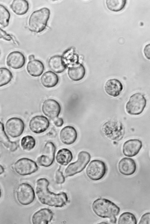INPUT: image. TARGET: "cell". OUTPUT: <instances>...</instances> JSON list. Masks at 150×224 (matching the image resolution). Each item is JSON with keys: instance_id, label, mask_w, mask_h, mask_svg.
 Masks as SVG:
<instances>
[{"instance_id": "6da1fadb", "label": "cell", "mask_w": 150, "mask_h": 224, "mask_svg": "<svg viewBox=\"0 0 150 224\" xmlns=\"http://www.w3.org/2000/svg\"><path fill=\"white\" fill-rule=\"evenodd\" d=\"M49 183L45 178L37 180L36 193L40 202L42 204L55 207L61 208L66 205L68 201L66 193L64 192L58 194L51 192L48 188Z\"/></svg>"}, {"instance_id": "7a4b0ae2", "label": "cell", "mask_w": 150, "mask_h": 224, "mask_svg": "<svg viewBox=\"0 0 150 224\" xmlns=\"http://www.w3.org/2000/svg\"><path fill=\"white\" fill-rule=\"evenodd\" d=\"M92 209L98 216L109 219L117 216L120 211V208L115 204L104 198H99L95 200L92 205Z\"/></svg>"}, {"instance_id": "3957f363", "label": "cell", "mask_w": 150, "mask_h": 224, "mask_svg": "<svg viewBox=\"0 0 150 224\" xmlns=\"http://www.w3.org/2000/svg\"><path fill=\"white\" fill-rule=\"evenodd\" d=\"M50 15V10L47 7L34 11L30 15L28 20L29 30L37 33L43 31L46 27Z\"/></svg>"}, {"instance_id": "277c9868", "label": "cell", "mask_w": 150, "mask_h": 224, "mask_svg": "<svg viewBox=\"0 0 150 224\" xmlns=\"http://www.w3.org/2000/svg\"><path fill=\"white\" fill-rule=\"evenodd\" d=\"M91 156L88 152L82 151L78 155L77 160L70 163L66 168L64 175L66 177H71L82 172L89 162Z\"/></svg>"}, {"instance_id": "5b68a950", "label": "cell", "mask_w": 150, "mask_h": 224, "mask_svg": "<svg viewBox=\"0 0 150 224\" xmlns=\"http://www.w3.org/2000/svg\"><path fill=\"white\" fill-rule=\"evenodd\" d=\"M16 197L18 202L21 204L26 206L31 204L34 200V190L29 184L23 183L17 186L16 190Z\"/></svg>"}, {"instance_id": "8992f818", "label": "cell", "mask_w": 150, "mask_h": 224, "mask_svg": "<svg viewBox=\"0 0 150 224\" xmlns=\"http://www.w3.org/2000/svg\"><path fill=\"white\" fill-rule=\"evenodd\" d=\"M146 105V100L141 93H137L132 95L126 104L127 112L132 115H138L143 111Z\"/></svg>"}, {"instance_id": "52a82bcc", "label": "cell", "mask_w": 150, "mask_h": 224, "mask_svg": "<svg viewBox=\"0 0 150 224\" xmlns=\"http://www.w3.org/2000/svg\"><path fill=\"white\" fill-rule=\"evenodd\" d=\"M107 168L105 163L99 160H92L86 170L87 177L93 181H98L102 179L105 175Z\"/></svg>"}, {"instance_id": "ba28073f", "label": "cell", "mask_w": 150, "mask_h": 224, "mask_svg": "<svg viewBox=\"0 0 150 224\" xmlns=\"http://www.w3.org/2000/svg\"><path fill=\"white\" fill-rule=\"evenodd\" d=\"M13 169L18 174L26 176L36 172L38 170V167L33 160L28 158H23L15 163Z\"/></svg>"}, {"instance_id": "9c48e42d", "label": "cell", "mask_w": 150, "mask_h": 224, "mask_svg": "<svg viewBox=\"0 0 150 224\" xmlns=\"http://www.w3.org/2000/svg\"><path fill=\"white\" fill-rule=\"evenodd\" d=\"M56 147L54 144L51 141L47 142L45 144L41 155L37 160L38 164L41 166L47 167L50 166L54 160Z\"/></svg>"}, {"instance_id": "30bf717a", "label": "cell", "mask_w": 150, "mask_h": 224, "mask_svg": "<svg viewBox=\"0 0 150 224\" xmlns=\"http://www.w3.org/2000/svg\"><path fill=\"white\" fill-rule=\"evenodd\" d=\"M5 128L9 136L13 138H17L23 134L25 129V124L20 118L12 117L6 121Z\"/></svg>"}, {"instance_id": "8fae6325", "label": "cell", "mask_w": 150, "mask_h": 224, "mask_svg": "<svg viewBox=\"0 0 150 224\" xmlns=\"http://www.w3.org/2000/svg\"><path fill=\"white\" fill-rule=\"evenodd\" d=\"M48 119L42 115H37L33 117L30 121L29 127L34 133L40 134L46 131L50 126Z\"/></svg>"}, {"instance_id": "7c38bea8", "label": "cell", "mask_w": 150, "mask_h": 224, "mask_svg": "<svg viewBox=\"0 0 150 224\" xmlns=\"http://www.w3.org/2000/svg\"><path fill=\"white\" fill-rule=\"evenodd\" d=\"M42 110L45 115L53 120L57 117L60 114L61 107L59 103L56 100L49 99L43 102Z\"/></svg>"}, {"instance_id": "4fadbf2b", "label": "cell", "mask_w": 150, "mask_h": 224, "mask_svg": "<svg viewBox=\"0 0 150 224\" xmlns=\"http://www.w3.org/2000/svg\"><path fill=\"white\" fill-rule=\"evenodd\" d=\"M25 63V58L24 55L19 51L11 52L6 59L7 66L15 69L21 68L24 66Z\"/></svg>"}, {"instance_id": "5bb4252c", "label": "cell", "mask_w": 150, "mask_h": 224, "mask_svg": "<svg viewBox=\"0 0 150 224\" xmlns=\"http://www.w3.org/2000/svg\"><path fill=\"white\" fill-rule=\"evenodd\" d=\"M142 146V142L139 139H134L128 140L123 145V153L126 156L133 157L138 153Z\"/></svg>"}, {"instance_id": "9a60e30c", "label": "cell", "mask_w": 150, "mask_h": 224, "mask_svg": "<svg viewBox=\"0 0 150 224\" xmlns=\"http://www.w3.org/2000/svg\"><path fill=\"white\" fill-rule=\"evenodd\" d=\"M54 213L50 209L44 208L35 212L33 215L32 221L33 224H47L53 218Z\"/></svg>"}, {"instance_id": "2e32d148", "label": "cell", "mask_w": 150, "mask_h": 224, "mask_svg": "<svg viewBox=\"0 0 150 224\" xmlns=\"http://www.w3.org/2000/svg\"><path fill=\"white\" fill-rule=\"evenodd\" d=\"M118 167L120 173L124 175L129 176L135 172L137 165L135 161L133 159L125 157L120 161Z\"/></svg>"}, {"instance_id": "e0dca14e", "label": "cell", "mask_w": 150, "mask_h": 224, "mask_svg": "<svg viewBox=\"0 0 150 224\" xmlns=\"http://www.w3.org/2000/svg\"><path fill=\"white\" fill-rule=\"evenodd\" d=\"M77 134L75 128L67 126L63 128L59 134L60 139L64 144L69 145L73 143L76 140Z\"/></svg>"}, {"instance_id": "ac0fdd59", "label": "cell", "mask_w": 150, "mask_h": 224, "mask_svg": "<svg viewBox=\"0 0 150 224\" xmlns=\"http://www.w3.org/2000/svg\"><path fill=\"white\" fill-rule=\"evenodd\" d=\"M106 93L109 95L113 97L118 96L123 89V86L118 79L111 78L108 80L104 86Z\"/></svg>"}, {"instance_id": "d6986e66", "label": "cell", "mask_w": 150, "mask_h": 224, "mask_svg": "<svg viewBox=\"0 0 150 224\" xmlns=\"http://www.w3.org/2000/svg\"><path fill=\"white\" fill-rule=\"evenodd\" d=\"M85 69L81 63H75L69 67L68 70V74L69 78L74 81H78L82 79L85 76Z\"/></svg>"}, {"instance_id": "ffe728a7", "label": "cell", "mask_w": 150, "mask_h": 224, "mask_svg": "<svg viewBox=\"0 0 150 224\" xmlns=\"http://www.w3.org/2000/svg\"><path fill=\"white\" fill-rule=\"evenodd\" d=\"M48 65L51 70L57 73L63 72L67 68L62 57L59 55L51 57L48 61Z\"/></svg>"}, {"instance_id": "44dd1931", "label": "cell", "mask_w": 150, "mask_h": 224, "mask_svg": "<svg viewBox=\"0 0 150 224\" xmlns=\"http://www.w3.org/2000/svg\"><path fill=\"white\" fill-rule=\"evenodd\" d=\"M44 66L40 61L34 59L30 61L26 66V70L28 73L31 76L34 77L40 76L44 70Z\"/></svg>"}, {"instance_id": "7402d4cb", "label": "cell", "mask_w": 150, "mask_h": 224, "mask_svg": "<svg viewBox=\"0 0 150 224\" xmlns=\"http://www.w3.org/2000/svg\"><path fill=\"white\" fill-rule=\"evenodd\" d=\"M42 84L47 88H53L56 86L58 83L59 78L58 75L51 71L45 72L40 78Z\"/></svg>"}, {"instance_id": "603a6c76", "label": "cell", "mask_w": 150, "mask_h": 224, "mask_svg": "<svg viewBox=\"0 0 150 224\" xmlns=\"http://www.w3.org/2000/svg\"><path fill=\"white\" fill-rule=\"evenodd\" d=\"M13 11L16 14L21 16L25 15L29 9L28 2L25 0H14L10 5Z\"/></svg>"}, {"instance_id": "cb8c5ba5", "label": "cell", "mask_w": 150, "mask_h": 224, "mask_svg": "<svg viewBox=\"0 0 150 224\" xmlns=\"http://www.w3.org/2000/svg\"><path fill=\"white\" fill-rule=\"evenodd\" d=\"M0 143L9 150L10 151L13 152L17 150L18 145L17 143L15 141H10L6 134L3 124L0 121Z\"/></svg>"}, {"instance_id": "d4e9b609", "label": "cell", "mask_w": 150, "mask_h": 224, "mask_svg": "<svg viewBox=\"0 0 150 224\" xmlns=\"http://www.w3.org/2000/svg\"><path fill=\"white\" fill-rule=\"evenodd\" d=\"M73 156L72 153L69 149L63 148L57 152L56 159L57 162L62 165H66L72 160Z\"/></svg>"}, {"instance_id": "484cf974", "label": "cell", "mask_w": 150, "mask_h": 224, "mask_svg": "<svg viewBox=\"0 0 150 224\" xmlns=\"http://www.w3.org/2000/svg\"><path fill=\"white\" fill-rule=\"evenodd\" d=\"M126 3V0H107L106 4L107 8L110 11L118 12L122 10Z\"/></svg>"}, {"instance_id": "4316f807", "label": "cell", "mask_w": 150, "mask_h": 224, "mask_svg": "<svg viewBox=\"0 0 150 224\" xmlns=\"http://www.w3.org/2000/svg\"><path fill=\"white\" fill-rule=\"evenodd\" d=\"M13 77L12 73L9 69L6 67H0V87L9 83Z\"/></svg>"}, {"instance_id": "83f0119b", "label": "cell", "mask_w": 150, "mask_h": 224, "mask_svg": "<svg viewBox=\"0 0 150 224\" xmlns=\"http://www.w3.org/2000/svg\"><path fill=\"white\" fill-rule=\"evenodd\" d=\"M137 219L132 213L126 212L120 215L118 219V224H137Z\"/></svg>"}, {"instance_id": "f1b7e54d", "label": "cell", "mask_w": 150, "mask_h": 224, "mask_svg": "<svg viewBox=\"0 0 150 224\" xmlns=\"http://www.w3.org/2000/svg\"><path fill=\"white\" fill-rule=\"evenodd\" d=\"M35 144V140L31 136H25L21 139V145L22 148L25 151H29L31 150L34 148Z\"/></svg>"}, {"instance_id": "f546056e", "label": "cell", "mask_w": 150, "mask_h": 224, "mask_svg": "<svg viewBox=\"0 0 150 224\" xmlns=\"http://www.w3.org/2000/svg\"><path fill=\"white\" fill-rule=\"evenodd\" d=\"M11 15L8 9L4 5L0 4V25L4 28L9 25Z\"/></svg>"}, {"instance_id": "4dcf8cb0", "label": "cell", "mask_w": 150, "mask_h": 224, "mask_svg": "<svg viewBox=\"0 0 150 224\" xmlns=\"http://www.w3.org/2000/svg\"><path fill=\"white\" fill-rule=\"evenodd\" d=\"M60 167L56 171L55 174V179L56 183L58 184L63 183L65 181V178L62 172L60 170Z\"/></svg>"}, {"instance_id": "1f68e13d", "label": "cell", "mask_w": 150, "mask_h": 224, "mask_svg": "<svg viewBox=\"0 0 150 224\" xmlns=\"http://www.w3.org/2000/svg\"><path fill=\"white\" fill-rule=\"evenodd\" d=\"M150 220V212H147L144 214L140 219L139 224H149Z\"/></svg>"}, {"instance_id": "d6a6232c", "label": "cell", "mask_w": 150, "mask_h": 224, "mask_svg": "<svg viewBox=\"0 0 150 224\" xmlns=\"http://www.w3.org/2000/svg\"><path fill=\"white\" fill-rule=\"evenodd\" d=\"M53 120L54 125L57 127L61 126L64 123L63 120L61 118L57 117Z\"/></svg>"}, {"instance_id": "836d02e7", "label": "cell", "mask_w": 150, "mask_h": 224, "mask_svg": "<svg viewBox=\"0 0 150 224\" xmlns=\"http://www.w3.org/2000/svg\"><path fill=\"white\" fill-rule=\"evenodd\" d=\"M144 53L147 59H150V44L146 45L144 49Z\"/></svg>"}, {"instance_id": "e575fe53", "label": "cell", "mask_w": 150, "mask_h": 224, "mask_svg": "<svg viewBox=\"0 0 150 224\" xmlns=\"http://www.w3.org/2000/svg\"><path fill=\"white\" fill-rule=\"evenodd\" d=\"M8 35V34L5 31L0 28V39H4Z\"/></svg>"}, {"instance_id": "d590c367", "label": "cell", "mask_w": 150, "mask_h": 224, "mask_svg": "<svg viewBox=\"0 0 150 224\" xmlns=\"http://www.w3.org/2000/svg\"><path fill=\"white\" fill-rule=\"evenodd\" d=\"M109 219V221L111 223L116 224V223L117 219L116 216H113Z\"/></svg>"}, {"instance_id": "8d00e7d4", "label": "cell", "mask_w": 150, "mask_h": 224, "mask_svg": "<svg viewBox=\"0 0 150 224\" xmlns=\"http://www.w3.org/2000/svg\"><path fill=\"white\" fill-rule=\"evenodd\" d=\"M4 172V169L3 166L0 165V175L3 173Z\"/></svg>"}, {"instance_id": "74e56055", "label": "cell", "mask_w": 150, "mask_h": 224, "mask_svg": "<svg viewBox=\"0 0 150 224\" xmlns=\"http://www.w3.org/2000/svg\"><path fill=\"white\" fill-rule=\"evenodd\" d=\"M35 56L33 54L30 55L28 57V59L29 61H31L34 59Z\"/></svg>"}, {"instance_id": "f35d334b", "label": "cell", "mask_w": 150, "mask_h": 224, "mask_svg": "<svg viewBox=\"0 0 150 224\" xmlns=\"http://www.w3.org/2000/svg\"><path fill=\"white\" fill-rule=\"evenodd\" d=\"M2 152V147L0 145V158Z\"/></svg>"}, {"instance_id": "ab89813d", "label": "cell", "mask_w": 150, "mask_h": 224, "mask_svg": "<svg viewBox=\"0 0 150 224\" xmlns=\"http://www.w3.org/2000/svg\"><path fill=\"white\" fill-rule=\"evenodd\" d=\"M1 190L0 188V198L1 197Z\"/></svg>"}]
</instances>
